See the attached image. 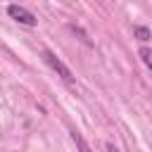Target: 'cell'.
Instances as JSON below:
<instances>
[{
    "instance_id": "cell-7",
    "label": "cell",
    "mask_w": 152,
    "mask_h": 152,
    "mask_svg": "<svg viewBox=\"0 0 152 152\" xmlns=\"http://www.w3.org/2000/svg\"><path fill=\"white\" fill-rule=\"evenodd\" d=\"M104 150H107V152H121V150H119L114 142H104Z\"/></svg>"
},
{
    "instance_id": "cell-5",
    "label": "cell",
    "mask_w": 152,
    "mask_h": 152,
    "mask_svg": "<svg viewBox=\"0 0 152 152\" xmlns=\"http://www.w3.org/2000/svg\"><path fill=\"white\" fill-rule=\"evenodd\" d=\"M133 36H135L138 40H142V43L152 38V33H150V28H147V26H133Z\"/></svg>"
},
{
    "instance_id": "cell-4",
    "label": "cell",
    "mask_w": 152,
    "mask_h": 152,
    "mask_svg": "<svg viewBox=\"0 0 152 152\" xmlns=\"http://www.w3.org/2000/svg\"><path fill=\"white\" fill-rule=\"evenodd\" d=\"M69 31H71V33H76V36H78V40H81L83 45H88V48H93V40L88 38V33H86V31H83L81 26H76V24H69Z\"/></svg>"
},
{
    "instance_id": "cell-3",
    "label": "cell",
    "mask_w": 152,
    "mask_h": 152,
    "mask_svg": "<svg viewBox=\"0 0 152 152\" xmlns=\"http://www.w3.org/2000/svg\"><path fill=\"white\" fill-rule=\"evenodd\" d=\"M69 135H71L74 145L78 147V152H93V150H90V145H88V140L83 138V133H81V131H76V128H69Z\"/></svg>"
},
{
    "instance_id": "cell-6",
    "label": "cell",
    "mask_w": 152,
    "mask_h": 152,
    "mask_svg": "<svg viewBox=\"0 0 152 152\" xmlns=\"http://www.w3.org/2000/svg\"><path fill=\"white\" fill-rule=\"evenodd\" d=\"M138 55H140L142 64H145V66L152 71V50H150V48H140V50H138Z\"/></svg>"
},
{
    "instance_id": "cell-1",
    "label": "cell",
    "mask_w": 152,
    "mask_h": 152,
    "mask_svg": "<svg viewBox=\"0 0 152 152\" xmlns=\"http://www.w3.org/2000/svg\"><path fill=\"white\" fill-rule=\"evenodd\" d=\"M43 59H45V64H48V66H50V69H52L62 81L74 83V74H71V69H69V66H66V64H64V62H62L52 50H48V48H45V50H43Z\"/></svg>"
},
{
    "instance_id": "cell-2",
    "label": "cell",
    "mask_w": 152,
    "mask_h": 152,
    "mask_svg": "<svg viewBox=\"0 0 152 152\" xmlns=\"http://www.w3.org/2000/svg\"><path fill=\"white\" fill-rule=\"evenodd\" d=\"M7 14H10V19H14L17 24H21V26H36L38 24V19H36V14L31 12V10H26L24 5H7Z\"/></svg>"
}]
</instances>
